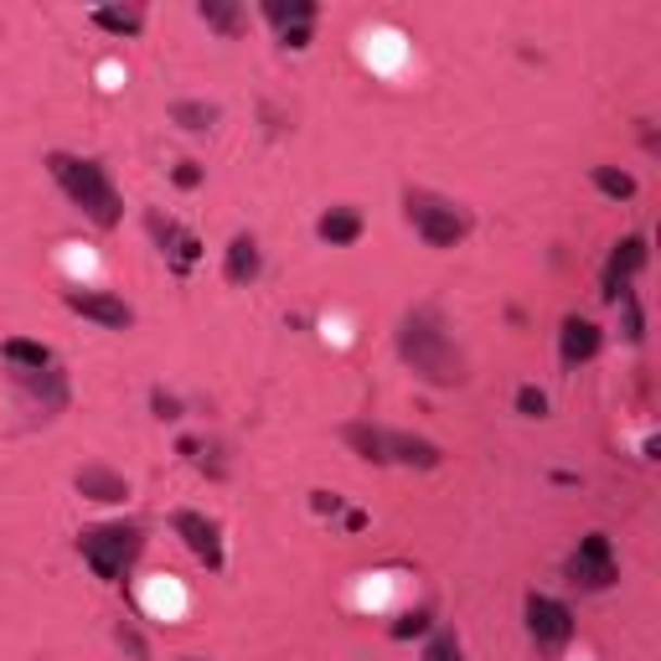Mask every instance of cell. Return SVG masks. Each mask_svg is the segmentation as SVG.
Segmentation results:
<instances>
[{
    "label": "cell",
    "instance_id": "cell-28",
    "mask_svg": "<svg viewBox=\"0 0 661 661\" xmlns=\"http://www.w3.org/2000/svg\"><path fill=\"white\" fill-rule=\"evenodd\" d=\"M150 408H155V419H181V404H176L171 393H161V387L150 393Z\"/></svg>",
    "mask_w": 661,
    "mask_h": 661
},
{
    "label": "cell",
    "instance_id": "cell-17",
    "mask_svg": "<svg viewBox=\"0 0 661 661\" xmlns=\"http://www.w3.org/2000/svg\"><path fill=\"white\" fill-rule=\"evenodd\" d=\"M0 357L16 367V372H42V367H52V352L42 342H26V336H11V342L0 346Z\"/></svg>",
    "mask_w": 661,
    "mask_h": 661
},
{
    "label": "cell",
    "instance_id": "cell-19",
    "mask_svg": "<svg viewBox=\"0 0 661 661\" xmlns=\"http://www.w3.org/2000/svg\"><path fill=\"white\" fill-rule=\"evenodd\" d=\"M93 26H104L114 37H135L145 26V11L140 5H104V11H93Z\"/></svg>",
    "mask_w": 661,
    "mask_h": 661
},
{
    "label": "cell",
    "instance_id": "cell-24",
    "mask_svg": "<svg viewBox=\"0 0 661 661\" xmlns=\"http://www.w3.org/2000/svg\"><path fill=\"white\" fill-rule=\"evenodd\" d=\"M429 620H434V610H429V605H424V610H408L404 620H393V640L424 636V631H429Z\"/></svg>",
    "mask_w": 661,
    "mask_h": 661
},
{
    "label": "cell",
    "instance_id": "cell-1",
    "mask_svg": "<svg viewBox=\"0 0 661 661\" xmlns=\"http://www.w3.org/2000/svg\"><path fill=\"white\" fill-rule=\"evenodd\" d=\"M398 357L414 367V378H424L434 387L466 383V357H460V346L449 342L445 320H440L434 305H419V310L404 316V326H398Z\"/></svg>",
    "mask_w": 661,
    "mask_h": 661
},
{
    "label": "cell",
    "instance_id": "cell-7",
    "mask_svg": "<svg viewBox=\"0 0 661 661\" xmlns=\"http://www.w3.org/2000/svg\"><path fill=\"white\" fill-rule=\"evenodd\" d=\"M527 636H533L537 651H563L574 640V610L554 595H527Z\"/></svg>",
    "mask_w": 661,
    "mask_h": 661
},
{
    "label": "cell",
    "instance_id": "cell-16",
    "mask_svg": "<svg viewBox=\"0 0 661 661\" xmlns=\"http://www.w3.org/2000/svg\"><path fill=\"white\" fill-rule=\"evenodd\" d=\"M16 383L31 393V398H42V408H63L67 404V378L58 367H42V372H16Z\"/></svg>",
    "mask_w": 661,
    "mask_h": 661
},
{
    "label": "cell",
    "instance_id": "cell-12",
    "mask_svg": "<svg viewBox=\"0 0 661 661\" xmlns=\"http://www.w3.org/2000/svg\"><path fill=\"white\" fill-rule=\"evenodd\" d=\"M599 346H605V331H599L595 320H584V316H569V320H563V336H558V357H563V367L589 363Z\"/></svg>",
    "mask_w": 661,
    "mask_h": 661
},
{
    "label": "cell",
    "instance_id": "cell-21",
    "mask_svg": "<svg viewBox=\"0 0 661 661\" xmlns=\"http://www.w3.org/2000/svg\"><path fill=\"white\" fill-rule=\"evenodd\" d=\"M196 16L207 26H217L223 37H238V31H243V11H238V5H223V0H202Z\"/></svg>",
    "mask_w": 661,
    "mask_h": 661
},
{
    "label": "cell",
    "instance_id": "cell-25",
    "mask_svg": "<svg viewBox=\"0 0 661 661\" xmlns=\"http://www.w3.org/2000/svg\"><path fill=\"white\" fill-rule=\"evenodd\" d=\"M620 305H625V342H646V320H640V305H636V295H631V290H625V295H620Z\"/></svg>",
    "mask_w": 661,
    "mask_h": 661
},
{
    "label": "cell",
    "instance_id": "cell-27",
    "mask_svg": "<svg viewBox=\"0 0 661 661\" xmlns=\"http://www.w3.org/2000/svg\"><path fill=\"white\" fill-rule=\"evenodd\" d=\"M171 181L181 187V192H192V187H202V166H196V161H181V166L171 171Z\"/></svg>",
    "mask_w": 661,
    "mask_h": 661
},
{
    "label": "cell",
    "instance_id": "cell-15",
    "mask_svg": "<svg viewBox=\"0 0 661 661\" xmlns=\"http://www.w3.org/2000/svg\"><path fill=\"white\" fill-rule=\"evenodd\" d=\"M320 243H331V249H346V243H357L363 238V213L357 207H331V213L316 223Z\"/></svg>",
    "mask_w": 661,
    "mask_h": 661
},
{
    "label": "cell",
    "instance_id": "cell-30",
    "mask_svg": "<svg viewBox=\"0 0 661 661\" xmlns=\"http://www.w3.org/2000/svg\"><path fill=\"white\" fill-rule=\"evenodd\" d=\"M316 512H342V496H331V491H316Z\"/></svg>",
    "mask_w": 661,
    "mask_h": 661
},
{
    "label": "cell",
    "instance_id": "cell-3",
    "mask_svg": "<svg viewBox=\"0 0 661 661\" xmlns=\"http://www.w3.org/2000/svg\"><path fill=\"white\" fill-rule=\"evenodd\" d=\"M342 440L363 460L372 466H419V470H434L445 455L434 440H419V434H404V429H383V424H342Z\"/></svg>",
    "mask_w": 661,
    "mask_h": 661
},
{
    "label": "cell",
    "instance_id": "cell-23",
    "mask_svg": "<svg viewBox=\"0 0 661 661\" xmlns=\"http://www.w3.org/2000/svg\"><path fill=\"white\" fill-rule=\"evenodd\" d=\"M424 661H466V651H460L455 631H434V640L424 646Z\"/></svg>",
    "mask_w": 661,
    "mask_h": 661
},
{
    "label": "cell",
    "instance_id": "cell-31",
    "mask_svg": "<svg viewBox=\"0 0 661 661\" xmlns=\"http://www.w3.org/2000/svg\"><path fill=\"white\" fill-rule=\"evenodd\" d=\"M181 661H202V657H181Z\"/></svg>",
    "mask_w": 661,
    "mask_h": 661
},
{
    "label": "cell",
    "instance_id": "cell-8",
    "mask_svg": "<svg viewBox=\"0 0 661 661\" xmlns=\"http://www.w3.org/2000/svg\"><path fill=\"white\" fill-rule=\"evenodd\" d=\"M145 233L155 238V249L166 254L171 275H192V264L202 258V243H196V238L187 233L176 217H166V213H155V207H150V213H145Z\"/></svg>",
    "mask_w": 661,
    "mask_h": 661
},
{
    "label": "cell",
    "instance_id": "cell-20",
    "mask_svg": "<svg viewBox=\"0 0 661 661\" xmlns=\"http://www.w3.org/2000/svg\"><path fill=\"white\" fill-rule=\"evenodd\" d=\"M589 181H595V187L610 196V202H631V196H636V176H631V171H615V166H595V171H589Z\"/></svg>",
    "mask_w": 661,
    "mask_h": 661
},
{
    "label": "cell",
    "instance_id": "cell-2",
    "mask_svg": "<svg viewBox=\"0 0 661 661\" xmlns=\"http://www.w3.org/2000/svg\"><path fill=\"white\" fill-rule=\"evenodd\" d=\"M47 171H52V181L63 187L67 202H73L93 228H104V233H109V228H119L125 202H119V192H114V181H109V171L99 166V161H84V155L52 150V155H47Z\"/></svg>",
    "mask_w": 661,
    "mask_h": 661
},
{
    "label": "cell",
    "instance_id": "cell-10",
    "mask_svg": "<svg viewBox=\"0 0 661 661\" xmlns=\"http://www.w3.org/2000/svg\"><path fill=\"white\" fill-rule=\"evenodd\" d=\"M67 310L73 316L93 320V326H104V331H129L135 326V310H129L119 295H104V290H67Z\"/></svg>",
    "mask_w": 661,
    "mask_h": 661
},
{
    "label": "cell",
    "instance_id": "cell-11",
    "mask_svg": "<svg viewBox=\"0 0 661 661\" xmlns=\"http://www.w3.org/2000/svg\"><path fill=\"white\" fill-rule=\"evenodd\" d=\"M171 527H176V537L192 548L207 569H223V533H217V522L213 517H202V512H176L171 517Z\"/></svg>",
    "mask_w": 661,
    "mask_h": 661
},
{
    "label": "cell",
    "instance_id": "cell-6",
    "mask_svg": "<svg viewBox=\"0 0 661 661\" xmlns=\"http://www.w3.org/2000/svg\"><path fill=\"white\" fill-rule=\"evenodd\" d=\"M563 574H569V584L589 589V595L610 589V584L620 579V563H615V548H610V537H605V533H589V537H584V543L574 548V558L563 563Z\"/></svg>",
    "mask_w": 661,
    "mask_h": 661
},
{
    "label": "cell",
    "instance_id": "cell-9",
    "mask_svg": "<svg viewBox=\"0 0 661 661\" xmlns=\"http://www.w3.org/2000/svg\"><path fill=\"white\" fill-rule=\"evenodd\" d=\"M646 269V238L631 233V238H620L615 249H610V258H605V275H599V295L615 305L620 295H625V284Z\"/></svg>",
    "mask_w": 661,
    "mask_h": 661
},
{
    "label": "cell",
    "instance_id": "cell-4",
    "mask_svg": "<svg viewBox=\"0 0 661 661\" xmlns=\"http://www.w3.org/2000/svg\"><path fill=\"white\" fill-rule=\"evenodd\" d=\"M140 548H145V527L140 522H99V527L78 533V554L104 584H119L135 569Z\"/></svg>",
    "mask_w": 661,
    "mask_h": 661
},
{
    "label": "cell",
    "instance_id": "cell-13",
    "mask_svg": "<svg viewBox=\"0 0 661 661\" xmlns=\"http://www.w3.org/2000/svg\"><path fill=\"white\" fill-rule=\"evenodd\" d=\"M258 269H264V254H258V243L249 233H238L233 243H228V258H223V275H228V284H254Z\"/></svg>",
    "mask_w": 661,
    "mask_h": 661
},
{
    "label": "cell",
    "instance_id": "cell-14",
    "mask_svg": "<svg viewBox=\"0 0 661 661\" xmlns=\"http://www.w3.org/2000/svg\"><path fill=\"white\" fill-rule=\"evenodd\" d=\"M78 491H84L88 501H125L129 496V481L119 475V470H104V466H84L78 470Z\"/></svg>",
    "mask_w": 661,
    "mask_h": 661
},
{
    "label": "cell",
    "instance_id": "cell-18",
    "mask_svg": "<svg viewBox=\"0 0 661 661\" xmlns=\"http://www.w3.org/2000/svg\"><path fill=\"white\" fill-rule=\"evenodd\" d=\"M264 16H269V22L279 26V37H284V31H300V26L316 22V0H290V5H284V0H269Z\"/></svg>",
    "mask_w": 661,
    "mask_h": 661
},
{
    "label": "cell",
    "instance_id": "cell-5",
    "mask_svg": "<svg viewBox=\"0 0 661 661\" xmlns=\"http://www.w3.org/2000/svg\"><path fill=\"white\" fill-rule=\"evenodd\" d=\"M404 217L414 223V233L424 238L429 249H455L470 233V217L449 196L424 192V187H408L404 192Z\"/></svg>",
    "mask_w": 661,
    "mask_h": 661
},
{
    "label": "cell",
    "instance_id": "cell-22",
    "mask_svg": "<svg viewBox=\"0 0 661 661\" xmlns=\"http://www.w3.org/2000/svg\"><path fill=\"white\" fill-rule=\"evenodd\" d=\"M171 119L181 129H213L217 125V104H192V99H181V104H171Z\"/></svg>",
    "mask_w": 661,
    "mask_h": 661
},
{
    "label": "cell",
    "instance_id": "cell-26",
    "mask_svg": "<svg viewBox=\"0 0 661 661\" xmlns=\"http://www.w3.org/2000/svg\"><path fill=\"white\" fill-rule=\"evenodd\" d=\"M517 414L543 419V414H548V393H543V387H517Z\"/></svg>",
    "mask_w": 661,
    "mask_h": 661
},
{
    "label": "cell",
    "instance_id": "cell-29",
    "mask_svg": "<svg viewBox=\"0 0 661 661\" xmlns=\"http://www.w3.org/2000/svg\"><path fill=\"white\" fill-rule=\"evenodd\" d=\"M119 646H125L129 657H145V640H140V631H129V625H119Z\"/></svg>",
    "mask_w": 661,
    "mask_h": 661
}]
</instances>
